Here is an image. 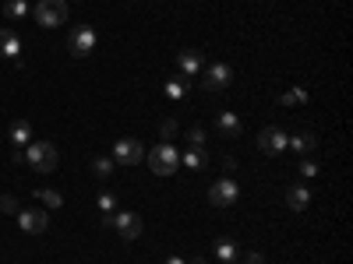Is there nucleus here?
I'll list each match as a JSON object with an SVG mask.
<instances>
[{"label": "nucleus", "mask_w": 353, "mask_h": 264, "mask_svg": "<svg viewBox=\"0 0 353 264\" xmlns=\"http://www.w3.org/2000/svg\"><path fill=\"white\" fill-rule=\"evenodd\" d=\"M8 138H11V144H14V148H25V144L32 141V127H28V120H14Z\"/></svg>", "instance_id": "dca6fc26"}, {"label": "nucleus", "mask_w": 353, "mask_h": 264, "mask_svg": "<svg viewBox=\"0 0 353 264\" xmlns=\"http://www.w3.org/2000/svg\"><path fill=\"white\" fill-rule=\"evenodd\" d=\"M176 64H181V74H184V78H194V74H201V67H205V56H201V50H181Z\"/></svg>", "instance_id": "f8f14e48"}, {"label": "nucleus", "mask_w": 353, "mask_h": 264, "mask_svg": "<svg viewBox=\"0 0 353 264\" xmlns=\"http://www.w3.org/2000/svg\"><path fill=\"white\" fill-rule=\"evenodd\" d=\"M301 102H307V92H304V88H293V92H286V96L279 99V106H301Z\"/></svg>", "instance_id": "412c9836"}, {"label": "nucleus", "mask_w": 353, "mask_h": 264, "mask_svg": "<svg viewBox=\"0 0 353 264\" xmlns=\"http://www.w3.org/2000/svg\"><path fill=\"white\" fill-rule=\"evenodd\" d=\"M223 169H226V173H233V169H237V159L226 155V159H223Z\"/></svg>", "instance_id": "c85d7f7f"}, {"label": "nucleus", "mask_w": 353, "mask_h": 264, "mask_svg": "<svg viewBox=\"0 0 353 264\" xmlns=\"http://www.w3.org/2000/svg\"><path fill=\"white\" fill-rule=\"evenodd\" d=\"M163 92H166V99L181 102V99H184V92H188V78H184V74H173V78H166Z\"/></svg>", "instance_id": "4468645a"}, {"label": "nucleus", "mask_w": 353, "mask_h": 264, "mask_svg": "<svg viewBox=\"0 0 353 264\" xmlns=\"http://www.w3.org/2000/svg\"><path fill=\"white\" fill-rule=\"evenodd\" d=\"M14 219H18V229H21V232H32V236H39V232H46V226H50V215H46V212H39V208L18 212Z\"/></svg>", "instance_id": "1a4fd4ad"}, {"label": "nucleus", "mask_w": 353, "mask_h": 264, "mask_svg": "<svg viewBox=\"0 0 353 264\" xmlns=\"http://www.w3.org/2000/svg\"><path fill=\"white\" fill-rule=\"evenodd\" d=\"M176 166H181V155H176V148H173L170 141H159L156 148L149 152V169L156 176H173Z\"/></svg>", "instance_id": "f03ea898"}, {"label": "nucleus", "mask_w": 353, "mask_h": 264, "mask_svg": "<svg viewBox=\"0 0 353 264\" xmlns=\"http://www.w3.org/2000/svg\"><path fill=\"white\" fill-rule=\"evenodd\" d=\"M103 222H106L110 229L121 232V240H138V236H141V219L131 215V212H113V215H106Z\"/></svg>", "instance_id": "20e7f679"}, {"label": "nucleus", "mask_w": 353, "mask_h": 264, "mask_svg": "<svg viewBox=\"0 0 353 264\" xmlns=\"http://www.w3.org/2000/svg\"><path fill=\"white\" fill-rule=\"evenodd\" d=\"M188 141L194 144V148H205V127H191V134H188Z\"/></svg>", "instance_id": "393cba45"}, {"label": "nucleus", "mask_w": 353, "mask_h": 264, "mask_svg": "<svg viewBox=\"0 0 353 264\" xmlns=\"http://www.w3.org/2000/svg\"><path fill=\"white\" fill-rule=\"evenodd\" d=\"M28 11H32V8H28V0H8V4H4L8 18H25Z\"/></svg>", "instance_id": "aec40b11"}, {"label": "nucleus", "mask_w": 353, "mask_h": 264, "mask_svg": "<svg viewBox=\"0 0 353 264\" xmlns=\"http://www.w3.org/2000/svg\"><path fill=\"white\" fill-rule=\"evenodd\" d=\"M212 250H216L219 261H233V257H237V243H233L230 236H219V240L212 243Z\"/></svg>", "instance_id": "6ab92c4d"}, {"label": "nucleus", "mask_w": 353, "mask_h": 264, "mask_svg": "<svg viewBox=\"0 0 353 264\" xmlns=\"http://www.w3.org/2000/svg\"><path fill=\"white\" fill-rule=\"evenodd\" d=\"M286 204H290L293 212H304L307 204H311V190L307 187H290L286 190Z\"/></svg>", "instance_id": "2eb2a0df"}, {"label": "nucleus", "mask_w": 353, "mask_h": 264, "mask_svg": "<svg viewBox=\"0 0 353 264\" xmlns=\"http://www.w3.org/2000/svg\"><path fill=\"white\" fill-rule=\"evenodd\" d=\"M0 208H4V212H14V215L21 212V208H18V204H14V197H8V194H4V197H0Z\"/></svg>", "instance_id": "bb28decb"}, {"label": "nucleus", "mask_w": 353, "mask_h": 264, "mask_svg": "<svg viewBox=\"0 0 353 264\" xmlns=\"http://www.w3.org/2000/svg\"><path fill=\"white\" fill-rule=\"evenodd\" d=\"M181 166H188V169H205V166H209V152L194 148V144H191V148L181 155Z\"/></svg>", "instance_id": "f3484780"}, {"label": "nucleus", "mask_w": 353, "mask_h": 264, "mask_svg": "<svg viewBox=\"0 0 353 264\" xmlns=\"http://www.w3.org/2000/svg\"><path fill=\"white\" fill-rule=\"evenodd\" d=\"M201 71H205V78H201L205 92H219V88H230V81H233V67L230 64H209Z\"/></svg>", "instance_id": "423d86ee"}, {"label": "nucleus", "mask_w": 353, "mask_h": 264, "mask_svg": "<svg viewBox=\"0 0 353 264\" xmlns=\"http://www.w3.org/2000/svg\"><path fill=\"white\" fill-rule=\"evenodd\" d=\"M21 155H25V162L32 166L36 173H53L57 169V148L50 141H28Z\"/></svg>", "instance_id": "f257e3e1"}, {"label": "nucleus", "mask_w": 353, "mask_h": 264, "mask_svg": "<svg viewBox=\"0 0 353 264\" xmlns=\"http://www.w3.org/2000/svg\"><path fill=\"white\" fill-rule=\"evenodd\" d=\"M145 159V148L134 141V138H121L113 144V162H124V166H134V162H141Z\"/></svg>", "instance_id": "6e6552de"}, {"label": "nucleus", "mask_w": 353, "mask_h": 264, "mask_svg": "<svg viewBox=\"0 0 353 264\" xmlns=\"http://www.w3.org/2000/svg\"><path fill=\"white\" fill-rule=\"evenodd\" d=\"M237 197H241V187L233 184L230 176H226V180H216L212 190H209V201L216 204V208H230V204L237 201Z\"/></svg>", "instance_id": "0eeeda50"}, {"label": "nucleus", "mask_w": 353, "mask_h": 264, "mask_svg": "<svg viewBox=\"0 0 353 264\" xmlns=\"http://www.w3.org/2000/svg\"><path fill=\"white\" fill-rule=\"evenodd\" d=\"M32 14H36V21L43 28H57V25L68 21V4L64 0H39V4L32 8Z\"/></svg>", "instance_id": "7ed1b4c3"}, {"label": "nucleus", "mask_w": 353, "mask_h": 264, "mask_svg": "<svg viewBox=\"0 0 353 264\" xmlns=\"http://www.w3.org/2000/svg\"><path fill=\"white\" fill-rule=\"evenodd\" d=\"M163 264H188V261H184V257H166Z\"/></svg>", "instance_id": "7c9ffc66"}, {"label": "nucleus", "mask_w": 353, "mask_h": 264, "mask_svg": "<svg viewBox=\"0 0 353 264\" xmlns=\"http://www.w3.org/2000/svg\"><path fill=\"white\" fill-rule=\"evenodd\" d=\"M64 4H74V0H64Z\"/></svg>", "instance_id": "473e14b6"}, {"label": "nucleus", "mask_w": 353, "mask_h": 264, "mask_svg": "<svg viewBox=\"0 0 353 264\" xmlns=\"http://www.w3.org/2000/svg\"><path fill=\"white\" fill-rule=\"evenodd\" d=\"M173 131H176V120H170V116H166V120L159 124V134H163V141H170V138H173Z\"/></svg>", "instance_id": "a878e982"}, {"label": "nucleus", "mask_w": 353, "mask_h": 264, "mask_svg": "<svg viewBox=\"0 0 353 264\" xmlns=\"http://www.w3.org/2000/svg\"><path fill=\"white\" fill-rule=\"evenodd\" d=\"M216 131L226 134V138H237V134L244 131V124H241L237 113H219V116H216Z\"/></svg>", "instance_id": "ddd939ff"}, {"label": "nucleus", "mask_w": 353, "mask_h": 264, "mask_svg": "<svg viewBox=\"0 0 353 264\" xmlns=\"http://www.w3.org/2000/svg\"><path fill=\"white\" fill-rule=\"evenodd\" d=\"M36 194H39L43 204H50V208H61V204H64V197L57 194V190H36Z\"/></svg>", "instance_id": "5701e85b"}, {"label": "nucleus", "mask_w": 353, "mask_h": 264, "mask_svg": "<svg viewBox=\"0 0 353 264\" xmlns=\"http://www.w3.org/2000/svg\"><path fill=\"white\" fill-rule=\"evenodd\" d=\"M0 56H8L14 67H21V39L11 28H0Z\"/></svg>", "instance_id": "9b49d317"}, {"label": "nucleus", "mask_w": 353, "mask_h": 264, "mask_svg": "<svg viewBox=\"0 0 353 264\" xmlns=\"http://www.w3.org/2000/svg\"><path fill=\"white\" fill-rule=\"evenodd\" d=\"M258 148H261L265 155H279V152H286V131H279V127H265V131L258 134Z\"/></svg>", "instance_id": "9d476101"}, {"label": "nucleus", "mask_w": 353, "mask_h": 264, "mask_svg": "<svg viewBox=\"0 0 353 264\" xmlns=\"http://www.w3.org/2000/svg\"><path fill=\"white\" fill-rule=\"evenodd\" d=\"M68 50H71V56H88V53L96 50V28H88V25L71 28V36H68Z\"/></svg>", "instance_id": "39448f33"}, {"label": "nucleus", "mask_w": 353, "mask_h": 264, "mask_svg": "<svg viewBox=\"0 0 353 264\" xmlns=\"http://www.w3.org/2000/svg\"><path fill=\"white\" fill-rule=\"evenodd\" d=\"M314 144H318V138H314V134H307V131H304V134H293V138H286V148L301 152V155H304V152H314Z\"/></svg>", "instance_id": "a211bd4d"}, {"label": "nucleus", "mask_w": 353, "mask_h": 264, "mask_svg": "<svg viewBox=\"0 0 353 264\" xmlns=\"http://www.w3.org/2000/svg\"><path fill=\"white\" fill-rule=\"evenodd\" d=\"M188 264H205V257H191V261H188Z\"/></svg>", "instance_id": "2f4dec72"}, {"label": "nucleus", "mask_w": 353, "mask_h": 264, "mask_svg": "<svg viewBox=\"0 0 353 264\" xmlns=\"http://www.w3.org/2000/svg\"><path fill=\"white\" fill-rule=\"evenodd\" d=\"M99 208H103V215H113V212H117V197L103 190V194H99Z\"/></svg>", "instance_id": "b1692460"}, {"label": "nucleus", "mask_w": 353, "mask_h": 264, "mask_svg": "<svg viewBox=\"0 0 353 264\" xmlns=\"http://www.w3.org/2000/svg\"><path fill=\"white\" fill-rule=\"evenodd\" d=\"M113 166H117L113 159H103V155H99V159H92V173H96V176H110V173H113Z\"/></svg>", "instance_id": "4be33fe9"}, {"label": "nucleus", "mask_w": 353, "mask_h": 264, "mask_svg": "<svg viewBox=\"0 0 353 264\" xmlns=\"http://www.w3.org/2000/svg\"><path fill=\"white\" fill-rule=\"evenodd\" d=\"M244 264H265V257H261V254H248Z\"/></svg>", "instance_id": "c756f323"}, {"label": "nucleus", "mask_w": 353, "mask_h": 264, "mask_svg": "<svg viewBox=\"0 0 353 264\" xmlns=\"http://www.w3.org/2000/svg\"><path fill=\"white\" fill-rule=\"evenodd\" d=\"M301 173H304V176H314V173H318V162L304 159V162H301Z\"/></svg>", "instance_id": "cd10ccee"}]
</instances>
